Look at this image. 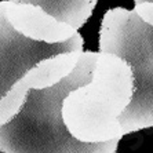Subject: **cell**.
Returning <instances> with one entry per match:
<instances>
[{
    "label": "cell",
    "instance_id": "cell-1",
    "mask_svg": "<svg viewBox=\"0 0 153 153\" xmlns=\"http://www.w3.org/2000/svg\"><path fill=\"white\" fill-rule=\"evenodd\" d=\"M98 53L83 51L76 68L59 83L30 88L13 119L0 126L3 153H114L119 141L88 143L76 139L62 120V102L71 90L93 77Z\"/></svg>",
    "mask_w": 153,
    "mask_h": 153
},
{
    "label": "cell",
    "instance_id": "cell-2",
    "mask_svg": "<svg viewBox=\"0 0 153 153\" xmlns=\"http://www.w3.org/2000/svg\"><path fill=\"white\" fill-rule=\"evenodd\" d=\"M134 95V75L124 58L100 51L88 83L71 90L62 102L65 127L82 142L120 141L119 117Z\"/></svg>",
    "mask_w": 153,
    "mask_h": 153
},
{
    "label": "cell",
    "instance_id": "cell-3",
    "mask_svg": "<svg viewBox=\"0 0 153 153\" xmlns=\"http://www.w3.org/2000/svg\"><path fill=\"white\" fill-rule=\"evenodd\" d=\"M100 51L124 58L134 75V95L119 117L123 132L153 127V26L135 10L106 11L100 29Z\"/></svg>",
    "mask_w": 153,
    "mask_h": 153
},
{
    "label": "cell",
    "instance_id": "cell-4",
    "mask_svg": "<svg viewBox=\"0 0 153 153\" xmlns=\"http://www.w3.org/2000/svg\"><path fill=\"white\" fill-rule=\"evenodd\" d=\"M83 44L80 33L55 44L29 39L10 25L4 15L3 1H0V101L40 61L65 51L83 50Z\"/></svg>",
    "mask_w": 153,
    "mask_h": 153
},
{
    "label": "cell",
    "instance_id": "cell-5",
    "mask_svg": "<svg viewBox=\"0 0 153 153\" xmlns=\"http://www.w3.org/2000/svg\"><path fill=\"white\" fill-rule=\"evenodd\" d=\"M82 53L83 50L65 51L36 64L0 101V126L6 124L18 113L30 88H47L66 77L76 68Z\"/></svg>",
    "mask_w": 153,
    "mask_h": 153
},
{
    "label": "cell",
    "instance_id": "cell-6",
    "mask_svg": "<svg viewBox=\"0 0 153 153\" xmlns=\"http://www.w3.org/2000/svg\"><path fill=\"white\" fill-rule=\"evenodd\" d=\"M3 7L10 25L36 42L55 44L66 42L79 33L75 26L57 19L39 4L3 0Z\"/></svg>",
    "mask_w": 153,
    "mask_h": 153
},
{
    "label": "cell",
    "instance_id": "cell-7",
    "mask_svg": "<svg viewBox=\"0 0 153 153\" xmlns=\"http://www.w3.org/2000/svg\"><path fill=\"white\" fill-rule=\"evenodd\" d=\"M18 3H33L42 6L47 13L76 29L82 28L91 17L98 0H11Z\"/></svg>",
    "mask_w": 153,
    "mask_h": 153
},
{
    "label": "cell",
    "instance_id": "cell-8",
    "mask_svg": "<svg viewBox=\"0 0 153 153\" xmlns=\"http://www.w3.org/2000/svg\"><path fill=\"white\" fill-rule=\"evenodd\" d=\"M134 10H135V13L142 18L143 21H146L149 25L153 26V1H141V3H135Z\"/></svg>",
    "mask_w": 153,
    "mask_h": 153
},
{
    "label": "cell",
    "instance_id": "cell-9",
    "mask_svg": "<svg viewBox=\"0 0 153 153\" xmlns=\"http://www.w3.org/2000/svg\"><path fill=\"white\" fill-rule=\"evenodd\" d=\"M135 3H141V1H153V0H134Z\"/></svg>",
    "mask_w": 153,
    "mask_h": 153
}]
</instances>
